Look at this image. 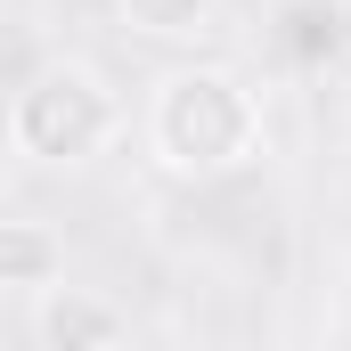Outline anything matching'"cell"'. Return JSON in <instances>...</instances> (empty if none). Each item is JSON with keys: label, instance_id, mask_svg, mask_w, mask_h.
I'll return each mask as SVG.
<instances>
[{"label": "cell", "instance_id": "obj_4", "mask_svg": "<svg viewBox=\"0 0 351 351\" xmlns=\"http://www.w3.org/2000/svg\"><path fill=\"white\" fill-rule=\"evenodd\" d=\"M66 278V237L49 229V221H0V286L8 294H41V286H58Z\"/></svg>", "mask_w": 351, "mask_h": 351}, {"label": "cell", "instance_id": "obj_3", "mask_svg": "<svg viewBox=\"0 0 351 351\" xmlns=\"http://www.w3.org/2000/svg\"><path fill=\"white\" fill-rule=\"evenodd\" d=\"M25 327H33L41 351H114V343H131V311L106 302V294H90V286H66V278L25 302Z\"/></svg>", "mask_w": 351, "mask_h": 351}, {"label": "cell", "instance_id": "obj_5", "mask_svg": "<svg viewBox=\"0 0 351 351\" xmlns=\"http://www.w3.org/2000/svg\"><path fill=\"white\" fill-rule=\"evenodd\" d=\"M114 8H123V25L147 33V41H204V33L221 25V0H114Z\"/></svg>", "mask_w": 351, "mask_h": 351}, {"label": "cell", "instance_id": "obj_1", "mask_svg": "<svg viewBox=\"0 0 351 351\" xmlns=\"http://www.w3.org/2000/svg\"><path fill=\"white\" fill-rule=\"evenodd\" d=\"M147 156L172 180H221L262 156V90L237 66H172L147 90Z\"/></svg>", "mask_w": 351, "mask_h": 351}, {"label": "cell", "instance_id": "obj_2", "mask_svg": "<svg viewBox=\"0 0 351 351\" xmlns=\"http://www.w3.org/2000/svg\"><path fill=\"white\" fill-rule=\"evenodd\" d=\"M123 139V98L114 82L82 66V58H49V66H33L16 98H8V147L25 156V164H41V172H82L98 164L106 147Z\"/></svg>", "mask_w": 351, "mask_h": 351}]
</instances>
